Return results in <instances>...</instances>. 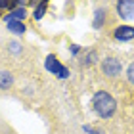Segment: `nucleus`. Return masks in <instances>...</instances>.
<instances>
[{
  "label": "nucleus",
  "instance_id": "nucleus-1",
  "mask_svg": "<svg viewBox=\"0 0 134 134\" xmlns=\"http://www.w3.org/2000/svg\"><path fill=\"white\" fill-rule=\"evenodd\" d=\"M92 109L102 119H111L117 111V100L107 90H98L92 96Z\"/></svg>",
  "mask_w": 134,
  "mask_h": 134
},
{
  "label": "nucleus",
  "instance_id": "nucleus-2",
  "mask_svg": "<svg viewBox=\"0 0 134 134\" xmlns=\"http://www.w3.org/2000/svg\"><path fill=\"white\" fill-rule=\"evenodd\" d=\"M102 71L103 75L109 77V79H115L121 75V71H123V63H121V59L109 56V58H103L102 59Z\"/></svg>",
  "mask_w": 134,
  "mask_h": 134
},
{
  "label": "nucleus",
  "instance_id": "nucleus-3",
  "mask_svg": "<svg viewBox=\"0 0 134 134\" xmlns=\"http://www.w3.org/2000/svg\"><path fill=\"white\" fill-rule=\"evenodd\" d=\"M115 10H117V15L123 21H130L134 17V2L132 0H121V2L115 4Z\"/></svg>",
  "mask_w": 134,
  "mask_h": 134
},
{
  "label": "nucleus",
  "instance_id": "nucleus-4",
  "mask_svg": "<svg viewBox=\"0 0 134 134\" xmlns=\"http://www.w3.org/2000/svg\"><path fill=\"white\" fill-rule=\"evenodd\" d=\"M27 17H29L27 8H23V6H17V8L10 10L8 14H4V15H2V19H4L6 23H10V21H23V23H25Z\"/></svg>",
  "mask_w": 134,
  "mask_h": 134
},
{
  "label": "nucleus",
  "instance_id": "nucleus-5",
  "mask_svg": "<svg viewBox=\"0 0 134 134\" xmlns=\"http://www.w3.org/2000/svg\"><path fill=\"white\" fill-rule=\"evenodd\" d=\"M113 36L119 42H129L134 38V27L132 25H119V27H115Z\"/></svg>",
  "mask_w": 134,
  "mask_h": 134
},
{
  "label": "nucleus",
  "instance_id": "nucleus-6",
  "mask_svg": "<svg viewBox=\"0 0 134 134\" xmlns=\"http://www.w3.org/2000/svg\"><path fill=\"white\" fill-rule=\"evenodd\" d=\"M62 67H63V63L59 62V59L54 56V54H48V56H46V59H44V69H46L48 73H52V75H58Z\"/></svg>",
  "mask_w": 134,
  "mask_h": 134
},
{
  "label": "nucleus",
  "instance_id": "nucleus-7",
  "mask_svg": "<svg viewBox=\"0 0 134 134\" xmlns=\"http://www.w3.org/2000/svg\"><path fill=\"white\" fill-rule=\"evenodd\" d=\"M105 21H107V12H105V8H96L94 10V17H92V27L96 29V31H100V29H103Z\"/></svg>",
  "mask_w": 134,
  "mask_h": 134
},
{
  "label": "nucleus",
  "instance_id": "nucleus-8",
  "mask_svg": "<svg viewBox=\"0 0 134 134\" xmlns=\"http://www.w3.org/2000/svg\"><path fill=\"white\" fill-rule=\"evenodd\" d=\"M6 27H8V31L12 35H15V36L25 35V31H27V25L23 21H10V23H6Z\"/></svg>",
  "mask_w": 134,
  "mask_h": 134
},
{
  "label": "nucleus",
  "instance_id": "nucleus-9",
  "mask_svg": "<svg viewBox=\"0 0 134 134\" xmlns=\"http://www.w3.org/2000/svg\"><path fill=\"white\" fill-rule=\"evenodd\" d=\"M46 10H48V2H46V0L38 2V4L35 6V10H33V19L35 21H40L42 17L46 15Z\"/></svg>",
  "mask_w": 134,
  "mask_h": 134
},
{
  "label": "nucleus",
  "instance_id": "nucleus-10",
  "mask_svg": "<svg viewBox=\"0 0 134 134\" xmlns=\"http://www.w3.org/2000/svg\"><path fill=\"white\" fill-rule=\"evenodd\" d=\"M98 52H96V50H88L86 54H84V58L81 59V65L82 67H90V65H94L96 62H98Z\"/></svg>",
  "mask_w": 134,
  "mask_h": 134
},
{
  "label": "nucleus",
  "instance_id": "nucleus-11",
  "mask_svg": "<svg viewBox=\"0 0 134 134\" xmlns=\"http://www.w3.org/2000/svg\"><path fill=\"white\" fill-rule=\"evenodd\" d=\"M12 84H14V75H12L10 71H2V73H0V88L8 90Z\"/></svg>",
  "mask_w": 134,
  "mask_h": 134
},
{
  "label": "nucleus",
  "instance_id": "nucleus-12",
  "mask_svg": "<svg viewBox=\"0 0 134 134\" xmlns=\"http://www.w3.org/2000/svg\"><path fill=\"white\" fill-rule=\"evenodd\" d=\"M69 75H71V71H69V67H62V69H59V73L56 75V79H59V81H65V79H69Z\"/></svg>",
  "mask_w": 134,
  "mask_h": 134
},
{
  "label": "nucleus",
  "instance_id": "nucleus-13",
  "mask_svg": "<svg viewBox=\"0 0 134 134\" xmlns=\"http://www.w3.org/2000/svg\"><path fill=\"white\" fill-rule=\"evenodd\" d=\"M126 79H129L130 84H134V63H130L126 67Z\"/></svg>",
  "mask_w": 134,
  "mask_h": 134
},
{
  "label": "nucleus",
  "instance_id": "nucleus-14",
  "mask_svg": "<svg viewBox=\"0 0 134 134\" xmlns=\"http://www.w3.org/2000/svg\"><path fill=\"white\" fill-rule=\"evenodd\" d=\"M10 52H12V54H21V44H19L17 40L10 42Z\"/></svg>",
  "mask_w": 134,
  "mask_h": 134
},
{
  "label": "nucleus",
  "instance_id": "nucleus-15",
  "mask_svg": "<svg viewBox=\"0 0 134 134\" xmlns=\"http://www.w3.org/2000/svg\"><path fill=\"white\" fill-rule=\"evenodd\" d=\"M82 130H84V134H103L102 130L94 129V126H90V125H84V126H82Z\"/></svg>",
  "mask_w": 134,
  "mask_h": 134
},
{
  "label": "nucleus",
  "instance_id": "nucleus-16",
  "mask_svg": "<svg viewBox=\"0 0 134 134\" xmlns=\"http://www.w3.org/2000/svg\"><path fill=\"white\" fill-rule=\"evenodd\" d=\"M81 50H82V48L79 46V44H71V46H69V54H71V56H75V58L81 54Z\"/></svg>",
  "mask_w": 134,
  "mask_h": 134
},
{
  "label": "nucleus",
  "instance_id": "nucleus-17",
  "mask_svg": "<svg viewBox=\"0 0 134 134\" xmlns=\"http://www.w3.org/2000/svg\"><path fill=\"white\" fill-rule=\"evenodd\" d=\"M23 94H27V96H33V88H31V86H27V88L23 86Z\"/></svg>",
  "mask_w": 134,
  "mask_h": 134
},
{
  "label": "nucleus",
  "instance_id": "nucleus-18",
  "mask_svg": "<svg viewBox=\"0 0 134 134\" xmlns=\"http://www.w3.org/2000/svg\"><path fill=\"white\" fill-rule=\"evenodd\" d=\"M0 19H2V14H0Z\"/></svg>",
  "mask_w": 134,
  "mask_h": 134
}]
</instances>
